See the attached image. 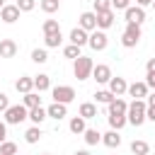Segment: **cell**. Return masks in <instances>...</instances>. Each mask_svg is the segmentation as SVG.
I'll return each mask as SVG.
<instances>
[{"instance_id":"5b68a950","label":"cell","mask_w":155,"mask_h":155,"mask_svg":"<svg viewBox=\"0 0 155 155\" xmlns=\"http://www.w3.org/2000/svg\"><path fill=\"white\" fill-rule=\"evenodd\" d=\"M51 94H53V102H58V104H70L75 99V90L70 85H56L51 90Z\"/></svg>"},{"instance_id":"ba28073f","label":"cell","mask_w":155,"mask_h":155,"mask_svg":"<svg viewBox=\"0 0 155 155\" xmlns=\"http://www.w3.org/2000/svg\"><path fill=\"white\" fill-rule=\"evenodd\" d=\"M92 78H94L99 85H107V82L111 80V68H109V65H104V63H99V65H94V68H92Z\"/></svg>"},{"instance_id":"83f0119b","label":"cell","mask_w":155,"mask_h":155,"mask_svg":"<svg viewBox=\"0 0 155 155\" xmlns=\"http://www.w3.org/2000/svg\"><path fill=\"white\" fill-rule=\"evenodd\" d=\"M22 104H24L27 109H34V107H41V97H39L36 92H27V94H24V99H22Z\"/></svg>"},{"instance_id":"681fc988","label":"cell","mask_w":155,"mask_h":155,"mask_svg":"<svg viewBox=\"0 0 155 155\" xmlns=\"http://www.w3.org/2000/svg\"><path fill=\"white\" fill-rule=\"evenodd\" d=\"M41 155H51V153H41Z\"/></svg>"},{"instance_id":"484cf974","label":"cell","mask_w":155,"mask_h":155,"mask_svg":"<svg viewBox=\"0 0 155 155\" xmlns=\"http://www.w3.org/2000/svg\"><path fill=\"white\" fill-rule=\"evenodd\" d=\"M82 138H85V143H87V145H97V143H102V133H99L97 128H85Z\"/></svg>"},{"instance_id":"44dd1931","label":"cell","mask_w":155,"mask_h":155,"mask_svg":"<svg viewBox=\"0 0 155 155\" xmlns=\"http://www.w3.org/2000/svg\"><path fill=\"white\" fill-rule=\"evenodd\" d=\"M107 109H109V114H126L128 104H126V99H121V97H114V99L107 104Z\"/></svg>"},{"instance_id":"7dc6e473","label":"cell","mask_w":155,"mask_h":155,"mask_svg":"<svg viewBox=\"0 0 155 155\" xmlns=\"http://www.w3.org/2000/svg\"><path fill=\"white\" fill-rule=\"evenodd\" d=\"M2 7H5V0H0V10H2Z\"/></svg>"},{"instance_id":"8d00e7d4","label":"cell","mask_w":155,"mask_h":155,"mask_svg":"<svg viewBox=\"0 0 155 155\" xmlns=\"http://www.w3.org/2000/svg\"><path fill=\"white\" fill-rule=\"evenodd\" d=\"M107 10H111V0H94V15L107 12Z\"/></svg>"},{"instance_id":"4fadbf2b","label":"cell","mask_w":155,"mask_h":155,"mask_svg":"<svg viewBox=\"0 0 155 155\" xmlns=\"http://www.w3.org/2000/svg\"><path fill=\"white\" fill-rule=\"evenodd\" d=\"M111 24H114V10H107V12H97V29L107 31Z\"/></svg>"},{"instance_id":"ab89813d","label":"cell","mask_w":155,"mask_h":155,"mask_svg":"<svg viewBox=\"0 0 155 155\" xmlns=\"http://www.w3.org/2000/svg\"><path fill=\"white\" fill-rule=\"evenodd\" d=\"M145 121H153L155 124V107H150V104L145 107Z\"/></svg>"},{"instance_id":"f6af8a7d","label":"cell","mask_w":155,"mask_h":155,"mask_svg":"<svg viewBox=\"0 0 155 155\" xmlns=\"http://www.w3.org/2000/svg\"><path fill=\"white\" fill-rule=\"evenodd\" d=\"M148 104H150V107H155V92H153V94H148Z\"/></svg>"},{"instance_id":"d590c367","label":"cell","mask_w":155,"mask_h":155,"mask_svg":"<svg viewBox=\"0 0 155 155\" xmlns=\"http://www.w3.org/2000/svg\"><path fill=\"white\" fill-rule=\"evenodd\" d=\"M15 5H17L19 12H31V10L36 7V0H17Z\"/></svg>"},{"instance_id":"836d02e7","label":"cell","mask_w":155,"mask_h":155,"mask_svg":"<svg viewBox=\"0 0 155 155\" xmlns=\"http://www.w3.org/2000/svg\"><path fill=\"white\" fill-rule=\"evenodd\" d=\"M0 155H17V145L12 140H2L0 143Z\"/></svg>"},{"instance_id":"7c38bea8","label":"cell","mask_w":155,"mask_h":155,"mask_svg":"<svg viewBox=\"0 0 155 155\" xmlns=\"http://www.w3.org/2000/svg\"><path fill=\"white\" fill-rule=\"evenodd\" d=\"M80 29H85L87 34L97 29V15L94 12H82L80 15Z\"/></svg>"},{"instance_id":"d6986e66","label":"cell","mask_w":155,"mask_h":155,"mask_svg":"<svg viewBox=\"0 0 155 155\" xmlns=\"http://www.w3.org/2000/svg\"><path fill=\"white\" fill-rule=\"evenodd\" d=\"M102 143L107 145V148H119L121 145V136H119V131H107V133H102Z\"/></svg>"},{"instance_id":"74e56055","label":"cell","mask_w":155,"mask_h":155,"mask_svg":"<svg viewBox=\"0 0 155 155\" xmlns=\"http://www.w3.org/2000/svg\"><path fill=\"white\" fill-rule=\"evenodd\" d=\"M131 0H111V10H126Z\"/></svg>"},{"instance_id":"ee69618b","label":"cell","mask_w":155,"mask_h":155,"mask_svg":"<svg viewBox=\"0 0 155 155\" xmlns=\"http://www.w3.org/2000/svg\"><path fill=\"white\" fill-rule=\"evenodd\" d=\"M138 7H145V5H153V0H136Z\"/></svg>"},{"instance_id":"2e32d148","label":"cell","mask_w":155,"mask_h":155,"mask_svg":"<svg viewBox=\"0 0 155 155\" xmlns=\"http://www.w3.org/2000/svg\"><path fill=\"white\" fill-rule=\"evenodd\" d=\"M87 39H90V34L85 31V29H80V27H75L73 31H70V44H75V46H85L87 44Z\"/></svg>"},{"instance_id":"c3c4849f","label":"cell","mask_w":155,"mask_h":155,"mask_svg":"<svg viewBox=\"0 0 155 155\" xmlns=\"http://www.w3.org/2000/svg\"><path fill=\"white\" fill-rule=\"evenodd\" d=\"M153 10H155V0H153Z\"/></svg>"},{"instance_id":"d4e9b609","label":"cell","mask_w":155,"mask_h":155,"mask_svg":"<svg viewBox=\"0 0 155 155\" xmlns=\"http://www.w3.org/2000/svg\"><path fill=\"white\" fill-rule=\"evenodd\" d=\"M44 133H41V126H31V128H27L24 131V140L29 143V145H34V143H39V138H41Z\"/></svg>"},{"instance_id":"ac0fdd59","label":"cell","mask_w":155,"mask_h":155,"mask_svg":"<svg viewBox=\"0 0 155 155\" xmlns=\"http://www.w3.org/2000/svg\"><path fill=\"white\" fill-rule=\"evenodd\" d=\"M27 119H31L34 126H41V124L48 119V114H46L44 107H34V109H29V116H27Z\"/></svg>"},{"instance_id":"30bf717a","label":"cell","mask_w":155,"mask_h":155,"mask_svg":"<svg viewBox=\"0 0 155 155\" xmlns=\"http://www.w3.org/2000/svg\"><path fill=\"white\" fill-rule=\"evenodd\" d=\"M107 85H109V92H111L114 97H121V94H126V90H128V82H126L124 78H114V75H111V80H109Z\"/></svg>"},{"instance_id":"f35d334b","label":"cell","mask_w":155,"mask_h":155,"mask_svg":"<svg viewBox=\"0 0 155 155\" xmlns=\"http://www.w3.org/2000/svg\"><path fill=\"white\" fill-rule=\"evenodd\" d=\"M7 107H10V97H7L5 92H0V111H5Z\"/></svg>"},{"instance_id":"603a6c76","label":"cell","mask_w":155,"mask_h":155,"mask_svg":"<svg viewBox=\"0 0 155 155\" xmlns=\"http://www.w3.org/2000/svg\"><path fill=\"white\" fill-rule=\"evenodd\" d=\"M68 128H70V133H75V136H80V133H85V119L82 116H73L70 121H68Z\"/></svg>"},{"instance_id":"8992f818","label":"cell","mask_w":155,"mask_h":155,"mask_svg":"<svg viewBox=\"0 0 155 155\" xmlns=\"http://www.w3.org/2000/svg\"><path fill=\"white\" fill-rule=\"evenodd\" d=\"M107 44H109V39H107V34H104L102 29H94V31H90L87 46H90L92 51H104V48H107Z\"/></svg>"},{"instance_id":"60d3db41","label":"cell","mask_w":155,"mask_h":155,"mask_svg":"<svg viewBox=\"0 0 155 155\" xmlns=\"http://www.w3.org/2000/svg\"><path fill=\"white\" fill-rule=\"evenodd\" d=\"M145 85L155 90V73H145Z\"/></svg>"},{"instance_id":"52a82bcc","label":"cell","mask_w":155,"mask_h":155,"mask_svg":"<svg viewBox=\"0 0 155 155\" xmlns=\"http://www.w3.org/2000/svg\"><path fill=\"white\" fill-rule=\"evenodd\" d=\"M124 17H126V24H138V27H140V24L145 22V10L138 7V5H136V7L128 5V7L124 10Z\"/></svg>"},{"instance_id":"bcb514c9","label":"cell","mask_w":155,"mask_h":155,"mask_svg":"<svg viewBox=\"0 0 155 155\" xmlns=\"http://www.w3.org/2000/svg\"><path fill=\"white\" fill-rule=\"evenodd\" d=\"M75 155H90V150H75Z\"/></svg>"},{"instance_id":"d6a6232c","label":"cell","mask_w":155,"mask_h":155,"mask_svg":"<svg viewBox=\"0 0 155 155\" xmlns=\"http://www.w3.org/2000/svg\"><path fill=\"white\" fill-rule=\"evenodd\" d=\"M63 56H65V58H73V61H75V58H80L82 53H80V46H75V44H68V46L63 48Z\"/></svg>"},{"instance_id":"6da1fadb","label":"cell","mask_w":155,"mask_h":155,"mask_svg":"<svg viewBox=\"0 0 155 155\" xmlns=\"http://www.w3.org/2000/svg\"><path fill=\"white\" fill-rule=\"evenodd\" d=\"M145 102L143 99H133L131 104H128V109H126V121L131 124V126H143L145 124Z\"/></svg>"},{"instance_id":"cb8c5ba5","label":"cell","mask_w":155,"mask_h":155,"mask_svg":"<svg viewBox=\"0 0 155 155\" xmlns=\"http://www.w3.org/2000/svg\"><path fill=\"white\" fill-rule=\"evenodd\" d=\"M126 124H128V121H126V114H109V126H111V131H121Z\"/></svg>"},{"instance_id":"1f68e13d","label":"cell","mask_w":155,"mask_h":155,"mask_svg":"<svg viewBox=\"0 0 155 155\" xmlns=\"http://www.w3.org/2000/svg\"><path fill=\"white\" fill-rule=\"evenodd\" d=\"M94 99H97V104H109V102L114 99V94H111L109 90H97V92H94Z\"/></svg>"},{"instance_id":"3957f363","label":"cell","mask_w":155,"mask_h":155,"mask_svg":"<svg viewBox=\"0 0 155 155\" xmlns=\"http://www.w3.org/2000/svg\"><path fill=\"white\" fill-rule=\"evenodd\" d=\"M92 68H94L92 58H87V56H80V58H75L73 75H75L78 80H87V78H92Z\"/></svg>"},{"instance_id":"f1b7e54d","label":"cell","mask_w":155,"mask_h":155,"mask_svg":"<svg viewBox=\"0 0 155 155\" xmlns=\"http://www.w3.org/2000/svg\"><path fill=\"white\" fill-rule=\"evenodd\" d=\"M131 153H133V155H148V153H150V145H148L145 140H133V143H131Z\"/></svg>"},{"instance_id":"7a4b0ae2","label":"cell","mask_w":155,"mask_h":155,"mask_svg":"<svg viewBox=\"0 0 155 155\" xmlns=\"http://www.w3.org/2000/svg\"><path fill=\"white\" fill-rule=\"evenodd\" d=\"M5 124H10V126H17V124H22L27 116H29V109L24 107V104H10L5 111Z\"/></svg>"},{"instance_id":"9a60e30c","label":"cell","mask_w":155,"mask_h":155,"mask_svg":"<svg viewBox=\"0 0 155 155\" xmlns=\"http://www.w3.org/2000/svg\"><path fill=\"white\" fill-rule=\"evenodd\" d=\"M15 90H17V92H22V94L31 92V90H34V78H31V75H22V78H17Z\"/></svg>"},{"instance_id":"e0dca14e","label":"cell","mask_w":155,"mask_h":155,"mask_svg":"<svg viewBox=\"0 0 155 155\" xmlns=\"http://www.w3.org/2000/svg\"><path fill=\"white\" fill-rule=\"evenodd\" d=\"M133 99H143V97H148V85L145 82H133V85H128V90H126Z\"/></svg>"},{"instance_id":"277c9868","label":"cell","mask_w":155,"mask_h":155,"mask_svg":"<svg viewBox=\"0 0 155 155\" xmlns=\"http://www.w3.org/2000/svg\"><path fill=\"white\" fill-rule=\"evenodd\" d=\"M140 41V27L138 24H126L124 34H121V46L124 48H133Z\"/></svg>"},{"instance_id":"ffe728a7","label":"cell","mask_w":155,"mask_h":155,"mask_svg":"<svg viewBox=\"0 0 155 155\" xmlns=\"http://www.w3.org/2000/svg\"><path fill=\"white\" fill-rule=\"evenodd\" d=\"M34 90H36V92H46V90H51V78H48L46 73L34 75Z\"/></svg>"},{"instance_id":"9c48e42d","label":"cell","mask_w":155,"mask_h":155,"mask_svg":"<svg viewBox=\"0 0 155 155\" xmlns=\"http://www.w3.org/2000/svg\"><path fill=\"white\" fill-rule=\"evenodd\" d=\"M19 10H17V5H5L2 10H0V19L5 22V24H15L17 19H19Z\"/></svg>"},{"instance_id":"4316f807","label":"cell","mask_w":155,"mask_h":155,"mask_svg":"<svg viewBox=\"0 0 155 155\" xmlns=\"http://www.w3.org/2000/svg\"><path fill=\"white\" fill-rule=\"evenodd\" d=\"M61 41H63V34H61V31H56V34H44V44H46V48H58Z\"/></svg>"},{"instance_id":"8fae6325","label":"cell","mask_w":155,"mask_h":155,"mask_svg":"<svg viewBox=\"0 0 155 155\" xmlns=\"http://www.w3.org/2000/svg\"><path fill=\"white\" fill-rule=\"evenodd\" d=\"M46 114H48V119L61 121V119L68 116V104H58V102H53L51 107H46Z\"/></svg>"},{"instance_id":"5bb4252c","label":"cell","mask_w":155,"mask_h":155,"mask_svg":"<svg viewBox=\"0 0 155 155\" xmlns=\"http://www.w3.org/2000/svg\"><path fill=\"white\" fill-rule=\"evenodd\" d=\"M17 56V44L12 39H2L0 41V58H15Z\"/></svg>"},{"instance_id":"4dcf8cb0","label":"cell","mask_w":155,"mask_h":155,"mask_svg":"<svg viewBox=\"0 0 155 155\" xmlns=\"http://www.w3.org/2000/svg\"><path fill=\"white\" fill-rule=\"evenodd\" d=\"M41 31H44V34H56V31H61L58 19H46V22H44V27H41Z\"/></svg>"},{"instance_id":"7402d4cb","label":"cell","mask_w":155,"mask_h":155,"mask_svg":"<svg viewBox=\"0 0 155 155\" xmlns=\"http://www.w3.org/2000/svg\"><path fill=\"white\" fill-rule=\"evenodd\" d=\"M78 116H82L85 121H87V119H94V116H97V104H92V102H82Z\"/></svg>"},{"instance_id":"b9f144b4","label":"cell","mask_w":155,"mask_h":155,"mask_svg":"<svg viewBox=\"0 0 155 155\" xmlns=\"http://www.w3.org/2000/svg\"><path fill=\"white\" fill-rule=\"evenodd\" d=\"M5 136H7V124H5V121H0V143L5 140Z\"/></svg>"},{"instance_id":"f546056e","label":"cell","mask_w":155,"mask_h":155,"mask_svg":"<svg viewBox=\"0 0 155 155\" xmlns=\"http://www.w3.org/2000/svg\"><path fill=\"white\" fill-rule=\"evenodd\" d=\"M39 5H41V10H44L46 15H53V12H58V7H61V0H41Z\"/></svg>"},{"instance_id":"e575fe53","label":"cell","mask_w":155,"mask_h":155,"mask_svg":"<svg viewBox=\"0 0 155 155\" xmlns=\"http://www.w3.org/2000/svg\"><path fill=\"white\" fill-rule=\"evenodd\" d=\"M31 61H34V63H46V61H48L46 48H34V51H31Z\"/></svg>"},{"instance_id":"7bdbcfd3","label":"cell","mask_w":155,"mask_h":155,"mask_svg":"<svg viewBox=\"0 0 155 155\" xmlns=\"http://www.w3.org/2000/svg\"><path fill=\"white\" fill-rule=\"evenodd\" d=\"M145 73H155V58H150V61L145 63Z\"/></svg>"}]
</instances>
